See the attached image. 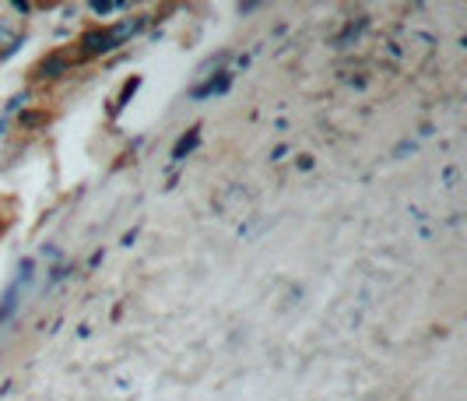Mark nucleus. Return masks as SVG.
Here are the masks:
<instances>
[{
    "label": "nucleus",
    "instance_id": "f257e3e1",
    "mask_svg": "<svg viewBox=\"0 0 467 401\" xmlns=\"http://www.w3.org/2000/svg\"><path fill=\"white\" fill-rule=\"evenodd\" d=\"M78 46H81V57H106V53H113L120 43H116V36H113V29H88L81 39H78Z\"/></svg>",
    "mask_w": 467,
    "mask_h": 401
},
{
    "label": "nucleus",
    "instance_id": "f03ea898",
    "mask_svg": "<svg viewBox=\"0 0 467 401\" xmlns=\"http://www.w3.org/2000/svg\"><path fill=\"white\" fill-rule=\"evenodd\" d=\"M64 74H71V57L67 53H46L32 67V78L36 81H53V78H64Z\"/></svg>",
    "mask_w": 467,
    "mask_h": 401
},
{
    "label": "nucleus",
    "instance_id": "7ed1b4c3",
    "mask_svg": "<svg viewBox=\"0 0 467 401\" xmlns=\"http://www.w3.org/2000/svg\"><path fill=\"white\" fill-rule=\"evenodd\" d=\"M228 81H232V74H228V71H218V74H211V78H207L204 85H197V88L190 92V95H193V99H207V95H221V92L228 88Z\"/></svg>",
    "mask_w": 467,
    "mask_h": 401
},
{
    "label": "nucleus",
    "instance_id": "20e7f679",
    "mask_svg": "<svg viewBox=\"0 0 467 401\" xmlns=\"http://www.w3.org/2000/svg\"><path fill=\"white\" fill-rule=\"evenodd\" d=\"M197 141H200V127H190V130L176 141V148H172V162H183V158L197 148Z\"/></svg>",
    "mask_w": 467,
    "mask_h": 401
},
{
    "label": "nucleus",
    "instance_id": "39448f33",
    "mask_svg": "<svg viewBox=\"0 0 467 401\" xmlns=\"http://www.w3.org/2000/svg\"><path fill=\"white\" fill-rule=\"evenodd\" d=\"M39 123H50V113H46V109H32V113H22V116H18V127H25V130H32V127H39Z\"/></svg>",
    "mask_w": 467,
    "mask_h": 401
},
{
    "label": "nucleus",
    "instance_id": "423d86ee",
    "mask_svg": "<svg viewBox=\"0 0 467 401\" xmlns=\"http://www.w3.org/2000/svg\"><path fill=\"white\" fill-rule=\"evenodd\" d=\"M127 4H109V0H92L88 4V11H95V15H109V11H123Z\"/></svg>",
    "mask_w": 467,
    "mask_h": 401
},
{
    "label": "nucleus",
    "instance_id": "0eeeda50",
    "mask_svg": "<svg viewBox=\"0 0 467 401\" xmlns=\"http://www.w3.org/2000/svg\"><path fill=\"white\" fill-rule=\"evenodd\" d=\"M4 39H11V29H4V25H0V43H4Z\"/></svg>",
    "mask_w": 467,
    "mask_h": 401
},
{
    "label": "nucleus",
    "instance_id": "6e6552de",
    "mask_svg": "<svg viewBox=\"0 0 467 401\" xmlns=\"http://www.w3.org/2000/svg\"><path fill=\"white\" fill-rule=\"evenodd\" d=\"M8 134V120H0V137H4Z\"/></svg>",
    "mask_w": 467,
    "mask_h": 401
}]
</instances>
